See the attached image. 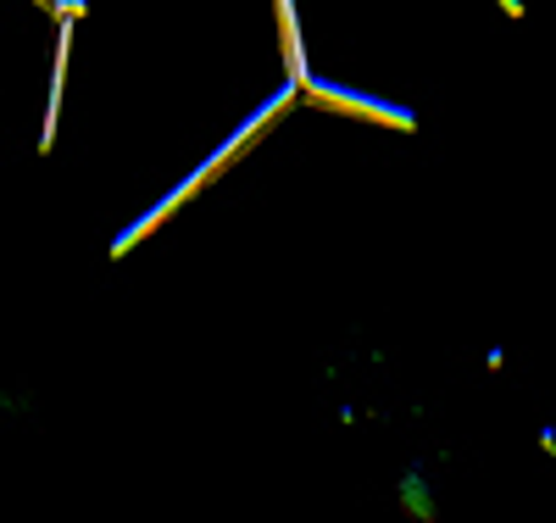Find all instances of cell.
<instances>
[{
  "label": "cell",
  "mask_w": 556,
  "mask_h": 523,
  "mask_svg": "<svg viewBox=\"0 0 556 523\" xmlns=\"http://www.w3.org/2000/svg\"><path fill=\"white\" fill-rule=\"evenodd\" d=\"M278 28H285V57H290V78L301 84V78H306V62H301V28H295V0H278Z\"/></svg>",
  "instance_id": "obj_2"
},
{
  "label": "cell",
  "mask_w": 556,
  "mask_h": 523,
  "mask_svg": "<svg viewBox=\"0 0 556 523\" xmlns=\"http://www.w3.org/2000/svg\"><path fill=\"white\" fill-rule=\"evenodd\" d=\"M312 95L323 107H340V112H356V117H379V123H395V128H412V117L401 107H384V101H367V95H351V89H329V84H312Z\"/></svg>",
  "instance_id": "obj_1"
}]
</instances>
